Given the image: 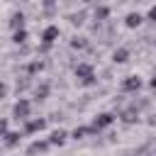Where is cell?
I'll return each instance as SVG.
<instances>
[{"instance_id": "e0dca14e", "label": "cell", "mask_w": 156, "mask_h": 156, "mask_svg": "<svg viewBox=\"0 0 156 156\" xmlns=\"http://www.w3.org/2000/svg\"><path fill=\"white\" fill-rule=\"evenodd\" d=\"M71 46H73V49H85L88 41H85V37H73V39H71Z\"/></svg>"}, {"instance_id": "52a82bcc", "label": "cell", "mask_w": 156, "mask_h": 156, "mask_svg": "<svg viewBox=\"0 0 156 156\" xmlns=\"http://www.w3.org/2000/svg\"><path fill=\"white\" fill-rule=\"evenodd\" d=\"M66 139H68V132H66V129H54L51 136H49V144H51V146H63Z\"/></svg>"}, {"instance_id": "7402d4cb", "label": "cell", "mask_w": 156, "mask_h": 156, "mask_svg": "<svg viewBox=\"0 0 156 156\" xmlns=\"http://www.w3.org/2000/svg\"><path fill=\"white\" fill-rule=\"evenodd\" d=\"M149 85H151V88H154V90H156V73H154V78H151V80H149Z\"/></svg>"}, {"instance_id": "3957f363", "label": "cell", "mask_w": 156, "mask_h": 156, "mask_svg": "<svg viewBox=\"0 0 156 156\" xmlns=\"http://www.w3.org/2000/svg\"><path fill=\"white\" fill-rule=\"evenodd\" d=\"M112 122H115V115H112V112H100V115H98V117H95V119L90 122V127H93V132L98 134V132L107 129V127H110Z\"/></svg>"}, {"instance_id": "9c48e42d", "label": "cell", "mask_w": 156, "mask_h": 156, "mask_svg": "<svg viewBox=\"0 0 156 156\" xmlns=\"http://www.w3.org/2000/svg\"><path fill=\"white\" fill-rule=\"evenodd\" d=\"M119 119H122L124 124H134V122L139 119V110H136V107H127V110L119 112Z\"/></svg>"}, {"instance_id": "7a4b0ae2", "label": "cell", "mask_w": 156, "mask_h": 156, "mask_svg": "<svg viewBox=\"0 0 156 156\" xmlns=\"http://www.w3.org/2000/svg\"><path fill=\"white\" fill-rule=\"evenodd\" d=\"M12 117H15L17 122L29 119V117H32V102H29L27 98H20V100L12 105Z\"/></svg>"}, {"instance_id": "603a6c76", "label": "cell", "mask_w": 156, "mask_h": 156, "mask_svg": "<svg viewBox=\"0 0 156 156\" xmlns=\"http://www.w3.org/2000/svg\"><path fill=\"white\" fill-rule=\"evenodd\" d=\"M83 2H90V0H83Z\"/></svg>"}, {"instance_id": "8fae6325", "label": "cell", "mask_w": 156, "mask_h": 156, "mask_svg": "<svg viewBox=\"0 0 156 156\" xmlns=\"http://www.w3.org/2000/svg\"><path fill=\"white\" fill-rule=\"evenodd\" d=\"M2 136H5V146H7V149L17 146V144H20V139H22V134H20V132H5Z\"/></svg>"}, {"instance_id": "277c9868", "label": "cell", "mask_w": 156, "mask_h": 156, "mask_svg": "<svg viewBox=\"0 0 156 156\" xmlns=\"http://www.w3.org/2000/svg\"><path fill=\"white\" fill-rule=\"evenodd\" d=\"M58 37H61V29H58L56 24H49V27L41 32V44H44V46H51Z\"/></svg>"}, {"instance_id": "9a60e30c", "label": "cell", "mask_w": 156, "mask_h": 156, "mask_svg": "<svg viewBox=\"0 0 156 156\" xmlns=\"http://www.w3.org/2000/svg\"><path fill=\"white\" fill-rule=\"evenodd\" d=\"M12 41H15V44H24V41H27V29H24V27H22V29H15V32H12Z\"/></svg>"}, {"instance_id": "ffe728a7", "label": "cell", "mask_w": 156, "mask_h": 156, "mask_svg": "<svg viewBox=\"0 0 156 156\" xmlns=\"http://www.w3.org/2000/svg\"><path fill=\"white\" fill-rule=\"evenodd\" d=\"M2 98H7V85L0 80V100H2Z\"/></svg>"}, {"instance_id": "4fadbf2b", "label": "cell", "mask_w": 156, "mask_h": 156, "mask_svg": "<svg viewBox=\"0 0 156 156\" xmlns=\"http://www.w3.org/2000/svg\"><path fill=\"white\" fill-rule=\"evenodd\" d=\"M127 58H129V51H127L124 46H119V49L112 51V61H115V63H124Z\"/></svg>"}, {"instance_id": "ba28073f", "label": "cell", "mask_w": 156, "mask_h": 156, "mask_svg": "<svg viewBox=\"0 0 156 156\" xmlns=\"http://www.w3.org/2000/svg\"><path fill=\"white\" fill-rule=\"evenodd\" d=\"M49 146H51V144H49V139L34 141V144H29V146H27V156H37V154H44Z\"/></svg>"}, {"instance_id": "7c38bea8", "label": "cell", "mask_w": 156, "mask_h": 156, "mask_svg": "<svg viewBox=\"0 0 156 156\" xmlns=\"http://www.w3.org/2000/svg\"><path fill=\"white\" fill-rule=\"evenodd\" d=\"M24 27V15L22 12H15L12 17H10V29L15 32V29H22Z\"/></svg>"}, {"instance_id": "44dd1931", "label": "cell", "mask_w": 156, "mask_h": 156, "mask_svg": "<svg viewBox=\"0 0 156 156\" xmlns=\"http://www.w3.org/2000/svg\"><path fill=\"white\" fill-rule=\"evenodd\" d=\"M7 132V119H0V136Z\"/></svg>"}, {"instance_id": "d6986e66", "label": "cell", "mask_w": 156, "mask_h": 156, "mask_svg": "<svg viewBox=\"0 0 156 156\" xmlns=\"http://www.w3.org/2000/svg\"><path fill=\"white\" fill-rule=\"evenodd\" d=\"M146 20H149V22H154V24H156V5H154V7H151V10H149V12H146Z\"/></svg>"}, {"instance_id": "5bb4252c", "label": "cell", "mask_w": 156, "mask_h": 156, "mask_svg": "<svg viewBox=\"0 0 156 156\" xmlns=\"http://www.w3.org/2000/svg\"><path fill=\"white\" fill-rule=\"evenodd\" d=\"M88 134H95L90 124H88V127H76V129L71 132V136H73V139H83V136H88Z\"/></svg>"}, {"instance_id": "8992f818", "label": "cell", "mask_w": 156, "mask_h": 156, "mask_svg": "<svg viewBox=\"0 0 156 156\" xmlns=\"http://www.w3.org/2000/svg\"><path fill=\"white\" fill-rule=\"evenodd\" d=\"M119 88H122V93H136V90L141 88V78H139V76H127Z\"/></svg>"}, {"instance_id": "ac0fdd59", "label": "cell", "mask_w": 156, "mask_h": 156, "mask_svg": "<svg viewBox=\"0 0 156 156\" xmlns=\"http://www.w3.org/2000/svg\"><path fill=\"white\" fill-rule=\"evenodd\" d=\"M34 95H37V100H44V98L49 95V85H46V83H41V85L34 90Z\"/></svg>"}, {"instance_id": "2e32d148", "label": "cell", "mask_w": 156, "mask_h": 156, "mask_svg": "<svg viewBox=\"0 0 156 156\" xmlns=\"http://www.w3.org/2000/svg\"><path fill=\"white\" fill-rule=\"evenodd\" d=\"M107 15H110V7H105V5L95 7V20H98V22H102V20H105Z\"/></svg>"}, {"instance_id": "5b68a950", "label": "cell", "mask_w": 156, "mask_h": 156, "mask_svg": "<svg viewBox=\"0 0 156 156\" xmlns=\"http://www.w3.org/2000/svg\"><path fill=\"white\" fill-rule=\"evenodd\" d=\"M46 127V119H39V117H29L24 119V134H37Z\"/></svg>"}, {"instance_id": "30bf717a", "label": "cell", "mask_w": 156, "mask_h": 156, "mask_svg": "<svg viewBox=\"0 0 156 156\" xmlns=\"http://www.w3.org/2000/svg\"><path fill=\"white\" fill-rule=\"evenodd\" d=\"M141 22H144V17H141L139 12H129V15L124 17V24H127L129 29H136V27H139Z\"/></svg>"}, {"instance_id": "6da1fadb", "label": "cell", "mask_w": 156, "mask_h": 156, "mask_svg": "<svg viewBox=\"0 0 156 156\" xmlns=\"http://www.w3.org/2000/svg\"><path fill=\"white\" fill-rule=\"evenodd\" d=\"M73 73H76V78L80 80V85H95V83H98V78H95V68H93L88 61L76 63Z\"/></svg>"}]
</instances>
